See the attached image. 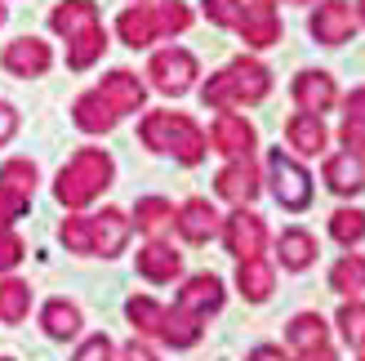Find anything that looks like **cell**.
Masks as SVG:
<instances>
[{
  "mask_svg": "<svg viewBox=\"0 0 365 361\" xmlns=\"http://www.w3.org/2000/svg\"><path fill=\"white\" fill-rule=\"evenodd\" d=\"M112 178H116V161L112 156L103 148H81L58 170V178H53V196H58V205L81 214L85 205H94L98 196L112 188Z\"/></svg>",
  "mask_w": 365,
  "mask_h": 361,
  "instance_id": "cell-1",
  "label": "cell"
},
{
  "mask_svg": "<svg viewBox=\"0 0 365 361\" xmlns=\"http://www.w3.org/2000/svg\"><path fill=\"white\" fill-rule=\"evenodd\" d=\"M138 138L148 143L152 152L174 156L178 166H200L205 152H210L205 130H200L187 112H148L138 121Z\"/></svg>",
  "mask_w": 365,
  "mask_h": 361,
  "instance_id": "cell-2",
  "label": "cell"
},
{
  "mask_svg": "<svg viewBox=\"0 0 365 361\" xmlns=\"http://www.w3.org/2000/svg\"><path fill=\"white\" fill-rule=\"evenodd\" d=\"M267 178H272V196H277L281 210L299 214V210L312 205V174H307L289 152L272 148V156H267Z\"/></svg>",
  "mask_w": 365,
  "mask_h": 361,
  "instance_id": "cell-3",
  "label": "cell"
},
{
  "mask_svg": "<svg viewBox=\"0 0 365 361\" xmlns=\"http://www.w3.org/2000/svg\"><path fill=\"white\" fill-rule=\"evenodd\" d=\"M148 76H152V89H160V94H170V98H182V94H187V89L196 85L200 63H196V54H192V49L165 45V49H156V54H152Z\"/></svg>",
  "mask_w": 365,
  "mask_h": 361,
  "instance_id": "cell-4",
  "label": "cell"
},
{
  "mask_svg": "<svg viewBox=\"0 0 365 361\" xmlns=\"http://www.w3.org/2000/svg\"><path fill=\"white\" fill-rule=\"evenodd\" d=\"M218 232H223V245H227V255H232L236 263H241V259H259L263 250H267V223H263L250 205L232 210Z\"/></svg>",
  "mask_w": 365,
  "mask_h": 361,
  "instance_id": "cell-5",
  "label": "cell"
},
{
  "mask_svg": "<svg viewBox=\"0 0 365 361\" xmlns=\"http://www.w3.org/2000/svg\"><path fill=\"white\" fill-rule=\"evenodd\" d=\"M0 67H5L9 76H18V81L45 76L53 67V49H49V41H41V36H18V41H9L0 49Z\"/></svg>",
  "mask_w": 365,
  "mask_h": 361,
  "instance_id": "cell-6",
  "label": "cell"
},
{
  "mask_svg": "<svg viewBox=\"0 0 365 361\" xmlns=\"http://www.w3.org/2000/svg\"><path fill=\"white\" fill-rule=\"evenodd\" d=\"M205 138H210V148L223 152L227 161H236V156H254V148H259V130H254V125H250L241 112H218Z\"/></svg>",
  "mask_w": 365,
  "mask_h": 361,
  "instance_id": "cell-7",
  "label": "cell"
},
{
  "mask_svg": "<svg viewBox=\"0 0 365 361\" xmlns=\"http://www.w3.org/2000/svg\"><path fill=\"white\" fill-rule=\"evenodd\" d=\"M214 188H218L223 201H232L236 210H241V205H250L254 196L263 192V174H259V166H254V156H236V161H227V166L218 170Z\"/></svg>",
  "mask_w": 365,
  "mask_h": 361,
  "instance_id": "cell-8",
  "label": "cell"
},
{
  "mask_svg": "<svg viewBox=\"0 0 365 361\" xmlns=\"http://www.w3.org/2000/svg\"><path fill=\"white\" fill-rule=\"evenodd\" d=\"M307 31L317 36V45H343L356 36V14L348 0H321L307 18Z\"/></svg>",
  "mask_w": 365,
  "mask_h": 361,
  "instance_id": "cell-9",
  "label": "cell"
},
{
  "mask_svg": "<svg viewBox=\"0 0 365 361\" xmlns=\"http://www.w3.org/2000/svg\"><path fill=\"white\" fill-rule=\"evenodd\" d=\"M174 228H178V237L187 241V245H205L210 237H218L223 214H218L205 196H192V201H182V205L174 210Z\"/></svg>",
  "mask_w": 365,
  "mask_h": 361,
  "instance_id": "cell-10",
  "label": "cell"
},
{
  "mask_svg": "<svg viewBox=\"0 0 365 361\" xmlns=\"http://www.w3.org/2000/svg\"><path fill=\"white\" fill-rule=\"evenodd\" d=\"M227 76H232L236 107H254V103H263L272 94V71L259 59H250V54H241V59L227 63Z\"/></svg>",
  "mask_w": 365,
  "mask_h": 361,
  "instance_id": "cell-11",
  "label": "cell"
},
{
  "mask_svg": "<svg viewBox=\"0 0 365 361\" xmlns=\"http://www.w3.org/2000/svg\"><path fill=\"white\" fill-rule=\"evenodd\" d=\"M98 94L107 98V107H112L116 116H130V112H143L148 85H143L130 67H116V71H107V76L98 81Z\"/></svg>",
  "mask_w": 365,
  "mask_h": 361,
  "instance_id": "cell-12",
  "label": "cell"
},
{
  "mask_svg": "<svg viewBox=\"0 0 365 361\" xmlns=\"http://www.w3.org/2000/svg\"><path fill=\"white\" fill-rule=\"evenodd\" d=\"M223 303H227V290H223V281H218L214 273H196V277L182 281V290H178V308L200 317V321L214 317Z\"/></svg>",
  "mask_w": 365,
  "mask_h": 361,
  "instance_id": "cell-13",
  "label": "cell"
},
{
  "mask_svg": "<svg viewBox=\"0 0 365 361\" xmlns=\"http://www.w3.org/2000/svg\"><path fill=\"white\" fill-rule=\"evenodd\" d=\"M289 94H294L299 112H312V116H325L330 107L339 103V85L330 71H299L294 85H289Z\"/></svg>",
  "mask_w": 365,
  "mask_h": 361,
  "instance_id": "cell-14",
  "label": "cell"
},
{
  "mask_svg": "<svg viewBox=\"0 0 365 361\" xmlns=\"http://www.w3.org/2000/svg\"><path fill=\"white\" fill-rule=\"evenodd\" d=\"M89 228H94V255L116 259L120 250H125V241H130V232H134V219L125 210L107 205L103 214H89Z\"/></svg>",
  "mask_w": 365,
  "mask_h": 361,
  "instance_id": "cell-15",
  "label": "cell"
},
{
  "mask_svg": "<svg viewBox=\"0 0 365 361\" xmlns=\"http://www.w3.org/2000/svg\"><path fill=\"white\" fill-rule=\"evenodd\" d=\"M236 31H241V41H245L250 49H267V45H277V41H281V14H277V5L250 0L245 14H241V23H236Z\"/></svg>",
  "mask_w": 365,
  "mask_h": 361,
  "instance_id": "cell-16",
  "label": "cell"
},
{
  "mask_svg": "<svg viewBox=\"0 0 365 361\" xmlns=\"http://www.w3.org/2000/svg\"><path fill=\"white\" fill-rule=\"evenodd\" d=\"M134 268H138V277L143 281H152V285H170L178 273H182V255L170 245V241H148L134 255Z\"/></svg>",
  "mask_w": 365,
  "mask_h": 361,
  "instance_id": "cell-17",
  "label": "cell"
},
{
  "mask_svg": "<svg viewBox=\"0 0 365 361\" xmlns=\"http://www.w3.org/2000/svg\"><path fill=\"white\" fill-rule=\"evenodd\" d=\"M49 27L63 36V41H76V36L103 27L98 18V0H63V5L49 9Z\"/></svg>",
  "mask_w": 365,
  "mask_h": 361,
  "instance_id": "cell-18",
  "label": "cell"
},
{
  "mask_svg": "<svg viewBox=\"0 0 365 361\" xmlns=\"http://www.w3.org/2000/svg\"><path fill=\"white\" fill-rule=\"evenodd\" d=\"M71 125H76L81 134H112L120 116L107 107V98L98 94V89H85V94L71 103Z\"/></svg>",
  "mask_w": 365,
  "mask_h": 361,
  "instance_id": "cell-19",
  "label": "cell"
},
{
  "mask_svg": "<svg viewBox=\"0 0 365 361\" xmlns=\"http://www.w3.org/2000/svg\"><path fill=\"white\" fill-rule=\"evenodd\" d=\"M285 143L294 148L299 156H321L330 148V130H325V121L312 116V112H294L285 121Z\"/></svg>",
  "mask_w": 365,
  "mask_h": 361,
  "instance_id": "cell-20",
  "label": "cell"
},
{
  "mask_svg": "<svg viewBox=\"0 0 365 361\" xmlns=\"http://www.w3.org/2000/svg\"><path fill=\"white\" fill-rule=\"evenodd\" d=\"M236 290H241L245 303H267L272 290H277V268H272L263 255L259 259H241L236 263Z\"/></svg>",
  "mask_w": 365,
  "mask_h": 361,
  "instance_id": "cell-21",
  "label": "cell"
},
{
  "mask_svg": "<svg viewBox=\"0 0 365 361\" xmlns=\"http://www.w3.org/2000/svg\"><path fill=\"white\" fill-rule=\"evenodd\" d=\"M325 188H330L334 196H356L365 188V161L356 152L325 156Z\"/></svg>",
  "mask_w": 365,
  "mask_h": 361,
  "instance_id": "cell-22",
  "label": "cell"
},
{
  "mask_svg": "<svg viewBox=\"0 0 365 361\" xmlns=\"http://www.w3.org/2000/svg\"><path fill=\"white\" fill-rule=\"evenodd\" d=\"M277 259H281V268H289V273L312 268L317 263V237L307 228H285L277 237Z\"/></svg>",
  "mask_w": 365,
  "mask_h": 361,
  "instance_id": "cell-23",
  "label": "cell"
},
{
  "mask_svg": "<svg viewBox=\"0 0 365 361\" xmlns=\"http://www.w3.org/2000/svg\"><path fill=\"white\" fill-rule=\"evenodd\" d=\"M81 326H85V317H81V308H76L71 299H49L45 308H41V330H45L49 339H58V344L76 339Z\"/></svg>",
  "mask_w": 365,
  "mask_h": 361,
  "instance_id": "cell-24",
  "label": "cell"
},
{
  "mask_svg": "<svg viewBox=\"0 0 365 361\" xmlns=\"http://www.w3.org/2000/svg\"><path fill=\"white\" fill-rule=\"evenodd\" d=\"M116 36H120V45H130V49H148L152 41H160L152 5H130V9H125L116 18Z\"/></svg>",
  "mask_w": 365,
  "mask_h": 361,
  "instance_id": "cell-25",
  "label": "cell"
},
{
  "mask_svg": "<svg viewBox=\"0 0 365 361\" xmlns=\"http://www.w3.org/2000/svg\"><path fill=\"white\" fill-rule=\"evenodd\" d=\"M200 335H205V326H200V317H192V312H182L178 303L174 308H165V321H160V344H170V348H196L200 344Z\"/></svg>",
  "mask_w": 365,
  "mask_h": 361,
  "instance_id": "cell-26",
  "label": "cell"
},
{
  "mask_svg": "<svg viewBox=\"0 0 365 361\" xmlns=\"http://www.w3.org/2000/svg\"><path fill=\"white\" fill-rule=\"evenodd\" d=\"M285 339H289V348H294V352H312V348L330 344V326H325L321 312H299V317H289Z\"/></svg>",
  "mask_w": 365,
  "mask_h": 361,
  "instance_id": "cell-27",
  "label": "cell"
},
{
  "mask_svg": "<svg viewBox=\"0 0 365 361\" xmlns=\"http://www.w3.org/2000/svg\"><path fill=\"white\" fill-rule=\"evenodd\" d=\"M134 228L148 232L152 241H160V237L174 228V201H165V196H138V205H134Z\"/></svg>",
  "mask_w": 365,
  "mask_h": 361,
  "instance_id": "cell-28",
  "label": "cell"
},
{
  "mask_svg": "<svg viewBox=\"0 0 365 361\" xmlns=\"http://www.w3.org/2000/svg\"><path fill=\"white\" fill-rule=\"evenodd\" d=\"M27 312H31V285L23 277H0V321L23 326Z\"/></svg>",
  "mask_w": 365,
  "mask_h": 361,
  "instance_id": "cell-29",
  "label": "cell"
},
{
  "mask_svg": "<svg viewBox=\"0 0 365 361\" xmlns=\"http://www.w3.org/2000/svg\"><path fill=\"white\" fill-rule=\"evenodd\" d=\"M125 317H130V326L138 330V339L148 335H160V321H165V303H156L152 295H134L125 303Z\"/></svg>",
  "mask_w": 365,
  "mask_h": 361,
  "instance_id": "cell-30",
  "label": "cell"
},
{
  "mask_svg": "<svg viewBox=\"0 0 365 361\" xmlns=\"http://www.w3.org/2000/svg\"><path fill=\"white\" fill-rule=\"evenodd\" d=\"M330 290L343 295V299H356L365 290V259L361 255H343L334 268H330Z\"/></svg>",
  "mask_w": 365,
  "mask_h": 361,
  "instance_id": "cell-31",
  "label": "cell"
},
{
  "mask_svg": "<svg viewBox=\"0 0 365 361\" xmlns=\"http://www.w3.org/2000/svg\"><path fill=\"white\" fill-rule=\"evenodd\" d=\"M103 49H107V31L103 27L85 31V36H76V41H67V67L71 71H89L103 59Z\"/></svg>",
  "mask_w": 365,
  "mask_h": 361,
  "instance_id": "cell-32",
  "label": "cell"
},
{
  "mask_svg": "<svg viewBox=\"0 0 365 361\" xmlns=\"http://www.w3.org/2000/svg\"><path fill=\"white\" fill-rule=\"evenodd\" d=\"M36 183H41V170H36V161L27 156H14L0 166V188H9L18 196H36Z\"/></svg>",
  "mask_w": 365,
  "mask_h": 361,
  "instance_id": "cell-33",
  "label": "cell"
},
{
  "mask_svg": "<svg viewBox=\"0 0 365 361\" xmlns=\"http://www.w3.org/2000/svg\"><path fill=\"white\" fill-rule=\"evenodd\" d=\"M58 241L67 245V255H94V228H89V214L71 210L58 223Z\"/></svg>",
  "mask_w": 365,
  "mask_h": 361,
  "instance_id": "cell-34",
  "label": "cell"
},
{
  "mask_svg": "<svg viewBox=\"0 0 365 361\" xmlns=\"http://www.w3.org/2000/svg\"><path fill=\"white\" fill-rule=\"evenodd\" d=\"M334 326H339V335H343V344L365 352V303H361V299H343Z\"/></svg>",
  "mask_w": 365,
  "mask_h": 361,
  "instance_id": "cell-35",
  "label": "cell"
},
{
  "mask_svg": "<svg viewBox=\"0 0 365 361\" xmlns=\"http://www.w3.org/2000/svg\"><path fill=\"white\" fill-rule=\"evenodd\" d=\"M330 237L339 241V245H361L365 241V210H352V205H343V210H334L330 214Z\"/></svg>",
  "mask_w": 365,
  "mask_h": 361,
  "instance_id": "cell-36",
  "label": "cell"
},
{
  "mask_svg": "<svg viewBox=\"0 0 365 361\" xmlns=\"http://www.w3.org/2000/svg\"><path fill=\"white\" fill-rule=\"evenodd\" d=\"M152 18H156L160 41H165V36H182L192 27V9L182 5V0H160V5H152Z\"/></svg>",
  "mask_w": 365,
  "mask_h": 361,
  "instance_id": "cell-37",
  "label": "cell"
},
{
  "mask_svg": "<svg viewBox=\"0 0 365 361\" xmlns=\"http://www.w3.org/2000/svg\"><path fill=\"white\" fill-rule=\"evenodd\" d=\"M200 103H205L210 112H236V94H232V76H227V67H223V71H214V76L200 85Z\"/></svg>",
  "mask_w": 365,
  "mask_h": 361,
  "instance_id": "cell-38",
  "label": "cell"
},
{
  "mask_svg": "<svg viewBox=\"0 0 365 361\" xmlns=\"http://www.w3.org/2000/svg\"><path fill=\"white\" fill-rule=\"evenodd\" d=\"M23 259H27V241L14 228H0V277H9Z\"/></svg>",
  "mask_w": 365,
  "mask_h": 361,
  "instance_id": "cell-39",
  "label": "cell"
},
{
  "mask_svg": "<svg viewBox=\"0 0 365 361\" xmlns=\"http://www.w3.org/2000/svg\"><path fill=\"white\" fill-rule=\"evenodd\" d=\"M71 361H116V344L107 335H89V339H81V344H76Z\"/></svg>",
  "mask_w": 365,
  "mask_h": 361,
  "instance_id": "cell-40",
  "label": "cell"
},
{
  "mask_svg": "<svg viewBox=\"0 0 365 361\" xmlns=\"http://www.w3.org/2000/svg\"><path fill=\"white\" fill-rule=\"evenodd\" d=\"M245 14V0H205V18L214 27H236Z\"/></svg>",
  "mask_w": 365,
  "mask_h": 361,
  "instance_id": "cell-41",
  "label": "cell"
},
{
  "mask_svg": "<svg viewBox=\"0 0 365 361\" xmlns=\"http://www.w3.org/2000/svg\"><path fill=\"white\" fill-rule=\"evenodd\" d=\"M27 205H31V196H18L9 188H0V228H14L27 214Z\"/></svg>",
  "mask_w": 365,
  "mask_h": 361,
  "instance_id": "cell-42",
  "label": "cell"
},
{
  "mask_svg": "<svg viewBox=\"0 0 365 361\" xmlns=\"http://www.w3.org/2000/svg\"><path fill=\"white\" fill-rule=\"evenodd\" d=\"M339 138H343V148H348V152L365 156V116H343Z\"/></svg>",
  "mask_w": 365,
  "mask_h": 361,
  "instance_id": "cell-43",
  "label": "cell"
},
{
  "mask_svg": "<svg viewBox=\"0 0 365 361\" xmlns=\"http://www.w3.org/2000/svg\"><path fill=\"white\" fill-rule=\"evenodd\" d=\"M120 361H160V357H156V348L148 339H130V344L120 348Z\"/></svg>",
  "mask_w": 365,
  "mask_h": 361,
  "instance_id": "cell-44",
  "label": "cell"
},
{
  "mask_svg": "<svg viewBox=\"0 0 365 361\" xmlns=\"http://www.w3.org/2000/svg\"><path fill=\"white\" fill-rule=\"evenodd\" d=\"M14 134H18V112H14L5 98H0V148H5Z\"/></svg>",
  "mask_w": 365,
  "mask_h": 361,
  "instance_id": "cell-45",
  "label": "cell"
},
{
  "mask_svg": "<svg viewBox=\"0 0 365 361\" xmlns=\"http://www.w3.org/2000/svg\"><path fill=\"white\" fill-rule=\"evenodd\" d=\"M245 361H294L281 344H259V348H250V357Z\"/></svg>",
  "mask_w": 365,
  "mask_h": 361,
  "instance_id": "cell-46",
  "label": "cell"
},
{
  "mask_svg": "<svg viewBox=\"0 0 365 361\" xmlns=\"http://www.w3.org/2000/svg\"><path fill=\"white\" fill-rule=\"evenodd\" d=\"M343 116H365V85H356L348 98H343Z\"/></svg>",
  "mask_w": 365,
  "mask_h": 361,
  "instance_id": "cell-47",
  "label": "cell"
},
{
  "mask_svg": "<svg viewBox=\"0 0 365 361\" xmlns=\"http://www.w3.org/2000/svg\"><path fill=\"white\" fill-rule=\"evenodd\" d=\"M294 361H339V352H334L330 344H325V348H312V352H299Z\"/></svg>",
  "mask_w": 365,
  "mask_h": 361,
  "instance_id": "cell-48",
  "label": "cell"
},
{
  "mask_svg": "<svg viewBox=\"0 0 365 361\" xmlns=\"http://www.w3.org/2000/svg\"><path fill=\"white\" fill-rule=\"evenodd\" d=\"M352 14H356V23H365V0H356V9H352Z\"/></svg>",
  "mask_w": 365,
  "mask_h": 361,
  "instance_id": "cell-49",
  "label": "cell"
},
{
  "mask_svg": "<svg viewBox=\"0 0 365 361\" xmlns=\"http://www.w3.org/2000/svg\"><path fill=\"white\" fill-rule=\"evenodd\" d=\"M5 18H9V9H5V5H0V27H5Z\"/></svg>",
  "mask_w": 365,
  "mask_h": 361,
  "instance_id": "cell-50",
  "label": "cell"
},
{
  "mask_svg": "<svg viewBox=\"0 0 365 361\" xmlns=\"http://www.w3.org/2000/svg\"><path fill=\"white\" fill-rule=\"evenodd\" d=\"M134 5H156V0H134Z\"/></svg>",
  "mask_w": 365,
  "mask_h": 361,
  "instance_id": "cell-51",
  "label": "cell"
},
{
  "mask_svg": "<svg viewBox=\"0 0 365 361\" xmlns=\"http://www.w3.org/2000/svg\"><path fill=\"white\" fill-rule=\"evenodd\" d=\"M0 361H14V357H0Z\"/></svg>",
  "mask_w": 365,
  "mask_h": 361,
  "instance_id": "cell-52",
  "label": "cell"
},
{
  "mask_svg": "<svg viewBox=\"0 0 365 361\" xmlns=\"http://www.w3.org/2000/svg\"><path fill=\"white\" fill-rule=\"evenodd\" d=\"M356 361H365V352H361V357H356Z\"/></svg>",
  "mask_w": 365,
  "mask_h": 361,
  "instance_id": "cell-53",
  "label": "cell"
},
{
  "mask_svg": "<svg viewBox=\"0 0 365 361\" xmlns=\"http://www.w3.org/2000/svg\"><path fill=\"white\" fill-rule=\"evenodd\" d=\"M299 5H303V0H299Z\"/></svg>",
  "mask_w": 365,
  "mask_h": 361,
  "instance_id": "cell-54",
  "label": "cell"
}]
</instances>
